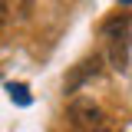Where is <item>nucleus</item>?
<instances>
[{"instance_id": "nucleus-4", "label": "nucleus", "mask_w": 132, "mask_h": 132, "mask_svg": "<svg viewBox=\"0 0 132 132\" xmlns=\"http://www.w3.org/2000/svg\"><path fill=\"white\" fill-rule=\"evenodd\" d=\"M119 3H122V7H129V3H132V0H119Z\"/></svg>"}, {"instance_id": "nucleus-1", "label": "nucleus", "mask_w": 132, "mask_h": 132, "mask_svg": "<svg viewBox=\"0 0 132 132\" xmlns=\"http://www.w3.org/2000/svg\"><path fill=\"white\" fill-rule=\"evenodd\" d=\"M69 116H73V122H76V126H99V122H102V112H99V106H93L89 99H82V102H73V106H69Z\"/></svg>"}, {"instance_id": "nucleus-2", "label": "nucleus", "mask_w": 132, "mask_h": 132, "mask_svg": "<svg viewBox=\"0 0 132 132\" xmlns=\"http://www.w3.org/2000/svg\"><path fill=\"white\" fill-rule=\"evenodd\" d=\"M99 73V56H89V60H82L76 69H73V76L66 79V93H73V89H79L82 82L89 79V76H96Z\"/></svg>"}, {"instance_id": "nucleus-3", "label": "nucleus", "mask_w": 132, "mask_h": 132, "mask_svg": "<svg viewBox=\"0 0 132 132\" xmlns=\"http://www.w3.org/2000/svg\"><path fill=\"white\" fill-rule=\"evenodd\" d=\"M7 93H10V99H13L16 106H30V89L23 86V82H7Z\"/></svg>"}]
</instances>
